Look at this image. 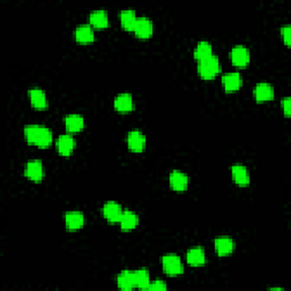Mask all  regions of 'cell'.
Segmentation results:
<instances>
[{
    "label": "cell",
    "mask_w": 291,
    "mask_h": 291,
    "mask_svg": "<svg viewBox=\"0 0 291 291\" xmlns=\"http://www.w3.org/2000/svg\"><path fill=\"white\" fill-rule=\"evenodd\" d=\"M162 265L166 274L171 277H176L183 273V263H182L179 255L166 254L162 258Z\"/></svg>",
    "instance_id": "cell-3"
},
{
    "label": "cell",
    "mask_w": 291,
    "mask_h": 291,
    "mask_svg": "<svg viewBox=\"0 0 291 291\" xmlns=\"http://www.w3.org/2000/svg\"><path fill=\"white\" fill-rule=\"evenodd\" d=\"M65 225L69 230H79L85 225V215L79 211L67 212L65 216Z\"/></svg>",
    "instance_id": "cell-12"
},
{
    "label": "cell",
    "mask_w": 291,
    "mask_h": 291,
    "mask_svg": "<svg viewBox=\"0 0 291 291\" xmlns=\"http://www.w3.org/2000/svg\"><path fill=\"white\" fill-rule=\"evenodd\" d=\"M24 137L28 140V142L38 146L40 148L49 147L54 139L51 130L41 124H29L25 127Z\"/></svg>",
    "instance_id": "cell-1"
},
{
    "label": "cell",
    "mask_w": 291,
    "mask_h": 291,
    "mask_svg": "<svg viewBox=\"0 0 291 291\" xmlns=\"http://www.w3.org/2000/svg\"><path fill=\"white\" fill-rule=\"evenodd\" d=\"M168 289V284H166L165 281H162V280H155V281H150L149 287L147 290H166Z\"/></svg>",
    "instance_id": "cell-27"
},
{
    "label": "cell",
    "mask_w": 291,
    "mask_h": 291,
    "mask_svg": "<svg viewBox=\"0 0 291 291\" xmlns=\"http://www.w3.org/2000/svg\"><path fill=\"white\" fill-rule=\"evenodd\" d=\"M170 185L171 188L176 190V191H183L186 188H188V184H189V178L188 175L185 173L182 172V171H172V172L170 173Z\"/></svg>",
    "instance_id": "cell-9"
},
{
    "label": "cell",
    "mask_w": 291,
    "mask_h": 291,
    "mask_svg": "<svg viewBox=\"0 0 291 291\" xmlns=\"http://www.w3.org/2000/svg\"><path fill=\"white\" fill-rule=\"evenodd\" d=\"M117 285L122 290H131L136 288L133 272L129 271V269H124V271L119 273L117 277Z\"/></svg>",
    "instance_id": "cell-24"
},
{
    "label": "cell",
    "mask_w": 291,
    "mask_h": 291,
    "mask_svg": "<svg viewBox=\"0 0 291 291\" xmlns=\"http://www.w3.org/2000/svg\"><path fill=\"white\" fill-rule=\"evenodd\" d=\"M211 55H213V47L211 43H209V41H199L194 50L195 58L201 60Z\"/></svg>",
    "instance_id": "cell-26"
},
{
    "label": "cell",
    "mask_w": 291,
    "mask_h": 291,
    "mask_svg": "<svg viewBox=\"0 0 291 291\" xmlns=\"http://www.w3.org/2000/svg\"><path fill=\"white\" fill-rule=\"evenodd\" d=\"M231 174L235 182L239 185H248L251 182L248 169L241 164H235L231 166Z\"/></svg>",
    "instance_id": "cell-15"
},
{
    "label": "cell",
    "mask_w": 291,
    "mask_h": 291,
    "mask_svg": "<svg viewBox=\"0 0 291 291\" xmlns=\"http://www.w3.org/2000/svg\"><path fill=\"white\" fill-rule=\"evenodd\" d=\"M29 97L32 106L38 109H44L48 107V99H47L46 93L40 88H32L29 91Z\"/></svg>",
    "instance_id": "cell-17"
},
{
    "label": "cell",
    "mask_w": 291,
    "mask_h": 291,
    "mask_svg": "<svg viewBox=\"0 0 291 291\" xmlns=\"http://www.w3.org/2000/svg\"><path fill=\"white\" fill-rule=\"evenodd\" d=\"M186 262L191 266H202L206 262L205 251L201 247L191 248L186 253Z\"/></svg>",
    "instance_id": "cell-18"
},
{
    "label": "cell",
    "mask_w": 291,
    "mask_h": 291,
    "mask_svg": "<svg viewBox=\"0 0 291 291\" xmlns=\"http://www.w3.org/2000/svg\"><path fill=\"white\" fill-rule=\"evenodd\" d=\"M75 146H76L75 139L70 136V134H61V136H59L56 140L57 149H58V152L64 156H69L73 150H74Z\"/></svg>",
    "instance_id": "cell-13"
},
{
    "label": "cell",
    "mask_w": 291,
    "mask_h": 291,
    "mask_svg": "<svg viewBox=\"0 0 291 291\" xmlns=\"http://www.w3.org/2000/svg\"><path fill=\"white\" fill-rule=\"evenodd\" d=\"M127 142L129 148L132 150V152L140 153L142 152L146 144V137L143 136V133L139 130H132L128 133Z\"/></svg>",
    "instance_id": "cell-8"
},
{
    "label": "cell",
    "mask_w": 291,
    "mask_h": 291,
    "mask_svg": "<svg viewBox=\"0 0 291 291\" xmlns=\"http://www.w3.org/2000/svg\"><path fill=\"white\" fill-rule=\"evenodd\" d=\"M222 83L226 91H237L242 85V77L240 73L231 72L222 76Z\"/></svg>",
    "instance_id": "cell-16"
},
{
    "label": "cell",
    "mask_w": 291,
    "mask_h": 291,
    "mask_svg": "<svg viewBox=\"0 0 291 291\" xmlns=\"http://www.w3.org/2000/svg\"><path fill=\"white\" fill-rule=\"evenodd\" d=\"M139 224V216L132 211H123V214L119 218V225L122 230L130 231Z\"/></svg>",
    "instance_id": "cell-20"
},
{
    "label": "cell",
    "mask_w": 291,
    "mask_h": 291,
    "mask_svg": "<svg viewBox=\"0 0 291 291\" xmlns=\"http://www.w3.org/2000/svg\"><path fill=\"white\" fill-rule=\"evenodd\" d=\"M133 32L137 34V36L142 39H147L154 32V24L153 20L149 17H138L136 25H134Z\"/></svg>",
    "instance_id": "cell-4"
},
{
    "label": "cell",
    "mask_w": 291,
    "mask_h": 291,
    "mask_svg": "<svg viewBox=\"0 0 291 291\" xmlns=\"http://www.w3.org/2000/svg\"><path fill=\"white\" fill-rule=\"evenodd\" d=\"M102 213H103V216H105L109 222L116 223V222H119V218H121L123 214V210H122V206L117 204V202L107 201L102 207Z\"/></svg>",
    "instance_id": "cell-11"
},
{
    "label": "cell",
    "mask_w": 291,
    "mask_h": 291,
    "mask_svg": "<svg viewBox=\"0 0 291 291\" xmlns=\"http://www.w3.org/2000/svg\"><path fill=\"white\" fill-rule=\"evenodd\" d=\"M119 19H121V24L123 25L124 29L133 31L138 17L133 9H123L121 10V13H119Z\"/></svg>",
    "instance_id": "cell-23"
},
{
    "label": "cell",
    "mask_w": 291,
    "mask_h": 291,
    "mask_svg": "<svg viewBox=\"0 0 291 291\" xmlns=\"http://www.w3.org/2000/svg\"><path fill=\"white\" fill-rule=\"evenodd\" d=\"M214 247L217 255H220V256H226V255H230L235 251V241H233L232 238L226 236L218 237L215 239Z\"/></svg>",
    "instance_id": "cell-10"
},
{
    "label": "cell",
    "mask_w": 291,
    "mask_h": 291,
    "mask_svg": "<svg viewBox=\"0 0 291 291\" xmlns=\"http://www.w3.org/2000/svg\"><path fill=\"white\" fill-rule=\"evenodd\" d=\"M75 39L81 44L91 43L95 39V32L90 24H81L75 29Z\"/></svg>",
    "instance_id": "cell-21"
},
{
    "label": "cell",
    "mask_w": 291,
    "mask_h": 291,
    "mask_svg": "<svg viewBox=\"0 0 291 291\" xmlns=\"http://www.w3.org/2000/svg\"><path fill=\"white\" fill-rule=\"evenodd\" d=\"M114 107H115V109H117L118 112H123V113L131 112L134 107L133 97L131 93L129 92L119 93L118 96L115 97V99H114Z\"/></svg>",
    "instance_id": "cell-14"
},
{
    "label": "cell",
    "mask_w": 291,
    "mask_h": 291,
    "mask_svg": "<svg viewBox=\"0 0 291 291\" xmlns=\"http://www.w3.org/2000/svg\"><path fill=\"white\" fill-rule=\"evenodd\" d=\"M254 96L257 101H267L274 97V88L268 82H258L254 88Z\"/></svg>",
    "instance_id": "cell-7"
},
{
    "label": "cell",
    "mask_w": 291,
    "mask_h": 291,
    "mask_svg": "<svg viewBox=\"0 0 291 291\" xmlns=\"http://www.w3.org/2000/svg\"><path fill=\"white\" fill-rule=\"evenodd\" d=\"M222 66L215 55H211L206 58L199 60L198 63V73L201 77L206 80H211L215 77L221 72Z\"/></svg>",
    "instance_id": "cell-2"
},
{
    "label": "cell",
    "mask_w": 291,
    "mask_h": 291,
    "mask_svg": "<svg viewBox=\"0 0 291 291\" xmlns=\"http://www.w3.org/2000/svg\"><path fill=\"white\" fill-rule=\"evenodd\" d=\"M24 173L29 179L35 182L41 181L44 178V165L39 159H32L27 163L24 169Z\"/></svg>",
    "instance_id": "cell-6"
},
{
    "label": "cell",
    "mask_w": 291,
    "mask_h": 291,
    "mask_svg": "<svg viewBox=\"0 0 291 291\" xmlns=\"http://www.w3.org/2000/svg\"><path fill=\"white\" fill-rule=\"evenodd\" d=\"M134 274V284L136 287L142 290H147L150 283V274L146 268H140L133 272Z\"/></svg>",
    "instance_id": "cell-25"
},
{
    "label": "cell",
    "mask_w": 291,
    "mask_h": 291,
    "mask_svg": "<svg viewBox=\"0 0 291 291\" xmlns=\"http://www.w3.org/2000/svg\"><path fill=\"white\" fill-rule=\"evenodd\" d=\"M281 34H282V38L284 40L285 45L289 46L290 41H291V29H290L289 24H285L281 28Z\"/></svg>",
    "instance_id": "cell-28"
},
{
    "label": "cell",
    "mask_w": 291,
    "mask_h": 291,
    "mask_svg": "<svg viewBox=\"0 0 291 291\" xmlns=\"http://www.w3.org/2000/svg\"><path fill=\"white\" fill-rule=\"evenodd\" d=\"M281 105H282V109H283V112L284 114L287 116L290 115V113H291V103H290V98L289 97H285L282 99V102H281Z\"/></svg>",
    "instance_id": "cell-29"
},
{
    "label": "cell",
    "mask_w": 291,
    "mask_h": 291,
    "mask_svg": "<svg viewBox=\"0 0 291 291\" xmlns=\"http://www.w3.org/2000/svg\"><path fill=\"white\" fill-rule=\"evenodd\" d=\"M89 19L91 25L96 28L103 29L106 28L109 23L108 14L105 9H95L92 10L89 15Z\"/></svg>",
    "instance_id": "cell-22"
},
{
    "label": "cell",
    "mask_w": 291,
    "mask_h": 291,
    "mask_svg": "<svg viewBox=\"0 0 291 291\" xmlns=\"http://www.w3.org/2000/svg\"><path fill=\"white\" fill-rule=\"evenodd\" d=\"M66 130L69 132H80L85 127V118L80 114H69L64 119Z\"/></svg>",
    "instance_id": "cell-19"
},
{
    "label": "cell",
    "mask_w": 291,
    "mask_h": 291,
    "mask_svg": "<svg viewBox=\"0 0 291 291\" xmlns=\"http://www.w3.org/2000/svg\"><path fill=\"white\" fill-rule=\"evenodd\" d=\"M232 63L237 66H246L251 60V51L245 46H235L231 49Z\"/></svg>",
    "instance_id": "cell-5"
}]
</instances>
